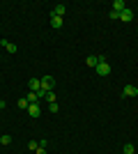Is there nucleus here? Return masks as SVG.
<instances>
[{
	"label": "nucleus",
	"instance_id": "17",
	"mask_svg": "<svg viewBox=\"0 0 138 154\" xmlns=\"http://www.w3.org/2000/svg\"><path fill=\"white\" fill-rule=\"evenodd\" d=\"M0 143H2V145H9V143H12V136H0Z\"/></svg>",
	"mask_w": 138,
	"mask_h": 154
},
{
	"label": "nucleus",
	"instance_id": "2",
	"mask_svg": "<svg viewBox=\"0 0 138 154\" xmlns=\"http://www.w3.org/2000/svg\"><path fill=\"white\" fill-rule=\"evenodd\" d=\"M39 81H41V88H39V90H44L46 94H48V92H53V88H55L53 76H44V78H39Z\"/></svg>",
	"mask_w": 138,
	"mask_h": 154
},
{
	"label": "nucleus",
	"instance_id": "12",
	"mask_svg": "<svg viewBox=\"0 0 138 154\" xmlns=\"http://www.w3.org/2000/svg\"><path fill=\"white\" fill-rule=\"evenodd\" d=\"M26 99H28V103H37V101H39L37 92H28V97H26Z\"/></svg>",
	"mask_w": 138,
	"mask_h": 154
},
{
	"label": "nucleus",
	"instance_id": "19",
	"mask_svg": "<svg viewBox=\"0 0 138 154\" xmlns=\"http://www.w3.org/2000/svg\"><path fill=\"white\" fill-rule=\"evenodd\" d=\"M35 154H46V147H39V149H37Z\"/></svg>",
	"mask_w": 138,
	"mask_h": 154
},
{
	"label": "nucleus",
	"instance_id": "5",
	"mask_svg": "<svg viewBox=\"0 0 138 154\" xmlns=\"http://www.w3.org/2000/svg\"><path fill=\"white\" fill-rule=\"evenodd\" d=\"M122 97H138V88H136V85H124Z\"/></svg>",
	"mask_w": 138,
	"mask_h": 154
},
{
	"label": "nucleus",
	"instance_id": "7",
	"mask_svg": "<svg viewBox=\"0 0 138 154\" xmlns=\"http://www.w3.org/2000/svg\"><path fill=\"white\" fill-rule=\"evenodd\" d=\"M28 88H30V92H39L41 81H39V78H30V81H28Z\"/></svg>",
	"mask_w": 138,
	"mask_h": 154
},
{
	"label": "nucleus",
	"instance_id": "6",
	"mask_svg": "<svg viewBox=\"0 0 138 154\" xmlns=\"http://www.w3.org/2000/svg\"><path fill=\"white\" fill-rule=\"evenodd\" d=\"M113 9H111V12H115V14H120V12H124V9H127V5H124V0H115V2H113Z\"/></svg>",
	"mask_w": 138,
	"mask_h": 154
},
{
	"label": "nucleus",
	"instance_id": "13",
	"mask_svg": "<svg viewBox=\"0 0 138 154\" xmlns=\"http://www.w3.org/2000/svg\"><path fill=\"white\" fill-rule=\"evenodd\" d=\"M28 149H30V152H37V149H39V140H30L28 143Z\"/></svg>",
	"mask_w": 138,
	"mask_h": 154
},
{
	"label": "nucleus",
	"instance_id": "18",
	"mask_svg": "<svg viewBox=\"0 0 138 154\" xmlns=\"http://www.w3.org/2000/svg\"><path fill=\"white\" fill-rule=\"evenodd\" d=\"M48 108H51V113H58V110H60L58 103H48Z\"/></svg>",
	"mask_w": 138,
	"mask_h": 154
},
{
	"label": "nucleus",
	"instance_id": "1",
	"mask_svg": "<svg viewBox=\"0 0 138 154\" xmlns=\"http://www.w3.org/2000/svg\"><path fill=\"white\" fill-rule=\"evenodd\" d=\"M94 71H97V76H108L111 74V64L106 62L104 55H99V64L94 67Z\"/></svg>",
	"mask_w": 138,
	"mask_h": 154
},
{
	"label": "nucleus",
	"instance_id": "10",
	"mask_svg": "<svg viewBox=\"0 0 138 154\" xmlns=\"http://www.w3.org/2000/svg\"><path fill=\"white\" fill-rule=\"evenodd\" d=\"M51 26L55 28V30H58V28H62V19H60V16H51Z\"/></svg>",
	"mask_w": 138,
	"mask_h": 154
},
{
	"label": "nucleus",
	"instance_id": "20",
	"mask_svg": "<svg viewBox=\"0 0 138 154\" xmlns=\"http://www.w3.org/2000/svg\"><path fill=\"white\" fill-rule=\"evenodd\" d=\"M5 106H7V103H5V99H0V110L5 108Z\"/></svg>",
	"mask_w": 138,
	"mask_h": 154
},
{
	"label": "nucleus",
	"instance_id": "14",
	"mask_svg": "<svg viewBox=\"0 0 138 154\" xmlns=\"http://www.w3.org/2000/svg\"><path fill=\"white\" fill-rule=\"evenodd\" d=\"M136 152V147H133L131 143H124V154H133Z\"/></svg>",
	"mask_w": 138,
	"mask_h": 154
},
{
	"label": "nucleus",
	"instance_id": "8",
	"mask_svg": "<svg viewBox=\"0 0 138 154\" xmlns=\"http://www.w3.org/2000/svg\"><path fill=\"white\" fill-rule=\"evenodd\" d=\"M65 12H67L65 5H55V7L51 9V16H60V19H62V16H65Z\"/></svg>",
	"mask_w": 138,
	"mask_h": 154
},
{
	"label": "nucleus",
	"instance_id": "9",
	"mask_svg": "<svg viewBox=\"0 0 138 154\" xmlns=\"http://www.w3.org/2000/svg\"><path fill=\"white\" fill-rule=\"evenodd\" d=\"M0 44L5 46V48H7L9 53H16V51H19V48H16V44H12V42H7V39H0Z\"/></svg>",
	"mask_w": 138,
	"mask_h": 154
},
{
	"label": "nucleus",
	"instance_id": "4",
	"mask_svg": "<svg viewBox=\"0 0 138 154\" xmlns=\"http://www.w3.org/2000/svg\"><path fill=\"white\" fill-rule=\"evenodd\" d=\"M28 115H30V117H39L41 115L39 103H30V106H28Z\"/></svg>",
	"mask_w": 138,
	"mask_h": 154
},
{
	"label": "nucleus",
	"instance_id": "3",
	"mask_svg": "<svg viewBox=\"0 0 138 154\" xmlns=\"http://www.w3.org/2000/svg\"><path fill=\"white\" fill-rule=\"evenodd\" d=\"M120 21H122V23H131L133 21V12L129 9V7H127L124 12H120Z\"/></svg>",
	"mask_w": 138,
	"mask_h": 154
},
{
	"label": "nucleus",
	"instance_id": "16",
	"mask_svg": "<svg viewBox=\"0 0 138 154\" xmlns=\"http://www.w3.org/2000/svg\"><path fill=\"white\" fill-rule=\"evenodd\" d=\"M55 99H58L55 92H48V94H46V101H48V103H55Z\"/></svg>",
	"mask_w": 138,
	"mask_h": 154
},
{
	"label": "nucleus",
	"instance_id": "15",
	"mask_svg": "<svg viewBox=\"0 0 138 154\" xmlns=\"http://www.w3.org/2000/svg\"><path fill=\"white\" fill-rule=\"evenodd\" d=\"M16 106H19V108H26V110H28V106H30V103H28V99L23 97V99H19V103H16Z\"/></svg>",
	"mask_w": 138,
	"mask_h": 154
},
{
	"label": "nucleus",
	"instance_id": "11",
	"mask_svg": "<svg viewBox=\"0 0 138 154\" xmlns=\"http://www.w3.org/2000/svg\"><path fill=\"white\" fill-rule=\"evenodd\" d=\"M85 62H87V67H92V69H94V67L99 64V58H94V55H87Z\"/></svg>",
	"mask_w": 138,
	"mask_h": 154
}]
</instances>
